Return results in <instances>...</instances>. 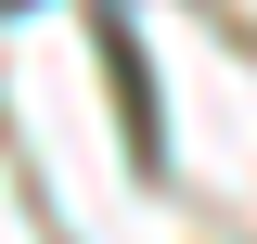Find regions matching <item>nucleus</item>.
<instances>
[{
  "mask_svg": "<svg viewBox=\"0 0 257 244\" xmlns=\"http://www.w3.org/2000/svg\"><path fill=\"white\" fill-rule=\"evenodd\" d=\"M0 13H13V0H0Z\"/></svg>",
  "mask_w": 257,
  "mask_h": 244,
  "instance_id": "nucleus-1",
  "label": "nucleus"
}]
</instances>
